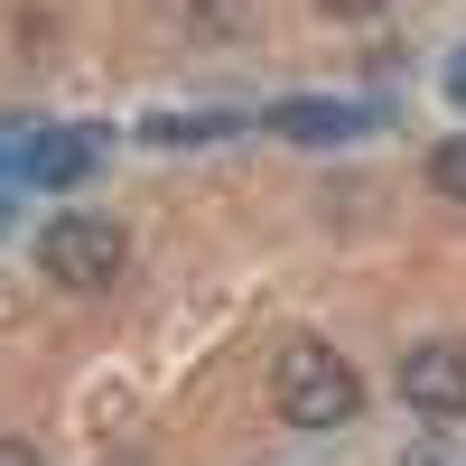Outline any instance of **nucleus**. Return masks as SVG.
I'll return each instance as SVG.
<instances>
[{"label":"nucleus","instance_id":"8","mask_svg":"<svg viewBox=\"0 0 466 466\" xmlns=\"http://www.w3.org/2000/svg\"><path fill=\"white\" fill-rule=\"evenodd\" d=\"M0 466H37V448L28 439H0Z\"/></svg>","mask_w":466,"mask_h":466},{"label":"nucleus","instance_id":"1","mask_svg":"<svg viewBox=\"0 0 466 466\" xmlns=\"http://www.w3.org/2000/svg\"><path fill=\"white\" fill-rule=\"evenodd\" d=\"M270 392H280V420H289V430H345V420H364V373L345 364L336 345H318V336L280 345Z\"/></svg>","mask_w":466,"mask_h":466},{"label":"nucleus","instance_id":"2","mask_svg":"<svg viewBox=\"0 0 466 466\" xmlns=\"http://www.w3.org/2000/svg\"><path fill=\"white\" fill-rule=\"evenodd\" d=\"M37 261H47L66 289H112L122 261H131V233L112 215H56L47 233H37Z\"/></svg>","mask_w":466,"mask_h":466},{"label":"nucleus","instance_id":"10","mask_svg":"<svg viewBox=\"0 0 466 466\" xmlns=\"http://www.w3.org/2000/svg\"><path fill=\"white\" fill-rule=\"evenodd\" d=\"M10 197H19V168L0 159V224H10Z\"/></svg>","mask_w":466,"mask_h":466},{"label":"nucleus","instance_id":"7","mask_svg":"<svg viewBox=\"0 0 466 466\" xmlns=\"http://www.w3.org/2000/svg\"><path fill=\"white\" fill-rule=\"evenodd\" d=\"M318 10H327V19H373L382 0H318Z\"/></svg>","mask_w":466,"mask_h":466},{"label":"nucleus","instance_id":"5","mask_svg":"<svg viewBox=\"0 0 466 466\" xmlns=\"http://www.w3.org/2000/svg\"><path fill=\"white\" fill-rule=\"evenodd\" d=\"M261 122L280 131V140H364L382 112H373V103H270Z\"/></svg>","mask_w":466,"mask_h":466},{"label":"nucleus","instance_id":"9","mask_svg":"<svg viewBox=\"0 0 466 466\" xmlns=\"http://www.w3.org/2000/svg\"><path fill=\"white\" fill-rule=\"evenodd\" d=\"M448 103H466V47L448 56Z\"/></svg>","mask_w":466,"mask_h":466},{"label":"nucleus","instance_id":"4","mask_svg":"<svg viewBox=\"0 0 466 466\" xmlns=\"http://www.w3.org/2000/svg\"><path fill=\"white\" fill-rule=\"evenodd\" d=\"M0 159L19 168V187H75V177H94V140L85 131H28V140H0Z\"/></svg>","mask_w":466,"mask_h":466},{"label":"nucleus","instance_id":"6","mask_svg":"<svg viewBox=\"0 0 466 466\" xmlns=\"http://www.w3.org/2000/svg\"><path fill=\"white\" fill-rule=\"evenodd\" d=\"M430 187L466 206V140H439V159H430Z\"/></svg>","mask_w":466,"mask_h":466},{"label":"nucleus","instance_id":"3","mask_svg":"<svg viewBox=\"0 0 466 466\" xmlns=\"http://www.w3.org/2000/svg\"><path fill=\"white\" fill-rule=\"evenodd\" d=\"M401 401L420 420H466V345H410L401 355Z\"/></svg>","mask_w":466,"mask_h":466}]
</instances>
